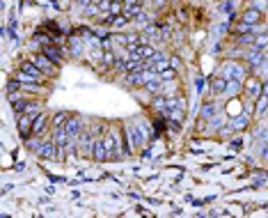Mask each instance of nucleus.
I'll use <instances>...</instances> for the list:
<instances>
[{"label": "nucleus", "instance_id": "2f4dec72", "mask_svg": "<svg viewBox=\"0 0 268 218\" xmlns=\"http://www.w3.org/2000/svg\"><path fill=\"white\" fill-rule=\"evenodd\" d=\"M264 95L268 97V78H266V81H264Z\"/></svg>", "mask_w": 268, "mask_h": 218}, {"label": "nucleus", "instance_id": "cd10ccee", "mask_svg": "<svg viewBox=\"0 0 268 218\" xmlns=\"http://www.w3.org/2000/svg\"><path fill=\"white\" fill-rule=\"evenodd\" d=\"M257 156H259V159H262L264 163H268V142H266V145H262L259 149H257Z\"/></svg>", "mask_w": 268, "mask_h": 218}, {"label": "nucleus", "instance_id": "4468645a", "mask_svg": "<svg viewBox=\"0 0 268 218\" xmlns=\"http://www.w3.org/2000/svg\"><path fill=\"white\" fill-rule=\"evenodd\" d=\"M69 117H71V112H69V110L53 112V115H51V131L65 129V124H67V119H69Z\"/></svg>", "mask_w": 268, "mask_h": 218}, {"label": "nucleus", "instance_id": "f3484780", "mask_svg": "<svg viewBox=\"0 0 268 218\" xmlns=\"http://www.w3.org/2000/svg\"><path fill=\"white\" fill-rule=\"evenodd\" d=\"M144 95L149 97H156V95H163V81L161 78H151V81L144 83V88H142Z\"/></svg>", "mask_w": 268, "mask_h": 218}, {"label": "nucleus", "instance_id": "aec40b11", "mask_svg": "<svg viewBox=\"0 0 268 218\" xmlns=\"http://www.w3.org/2000/svg\"><path fill=\"white\" fill-rule=\"evenodd\" d=\"M238 95H243V81H229L227 83L225 97L227 99H234V97H238Z\"/></svg>", "mask_w": 268, "mask_h": 218}, {"label": "nucleus", "instance_id": "a211bd4d", "mask_svg": "<svg viewBox=\"0 0 268 218\" xmlns=\"http://www.w3.org/2000/svg\"><path fill=\"white\" fill-rule=\"evenodd\" d=\"M215 115H218V106H215L213 99L204 101L202 106H200V117L202 119H211V117H215Z\"/></svg>", "mask_w": 268, "mask_h": 218}, {"label": "nucleus", "instance_id": "423d86ee", "mask_svg": "<svg viewBox=\"0 0 268 218\" xmlns=\"http://www.w3.org/2000/svg\"><path fill=\"white\" fill-rule=\"evenodd\" d=\"M37 156H39L42 161H60V145L51 136H48L46 140H44L42 149L37 152Z\"/></svg>", "mask_w": 268, "mask_h": 218}, {"label": "nucleus", "instance_id": "9d476101", "mask_svg": "<svg viewBox=\"0 0 268 218\" xmlns=\"http://www.w3.org/2000/svg\"><path fill=\"white\" fill-rule=\"evenodd\" d=\"M264 18H266L264 12H259L255 7H245L243 12L238 14L236 21H243V23H250V25H259V23H264Z\"/></svg>", "mask_w": 268, "mask_h": 218}, {"label": "nucleus", "instance_id": "bb28decb", "mask_svg": "<svg viewBox=\"0 0 268 218\" xmlns=\"http://www.w3.org/2000/svg\"><path fill=\"white\" fill-rule=\"evenodd\" d=\"M266 179H268V172H259L257 177H252V186L257 189V186H262V184L266 182Z\"/></svg>", "mask_w": 268, "mask_h": 218}, {"label": "nucleus", "instance_id": "39448f33", "mask_svg": "<svg viewBox=\"0 0 268 218\" xmlns=\"http://www.w3.org/2000/svg\"><path fill=\"white\" fill-rule=\"evenodd\" d=\"M16 69H18V71H25L28 76H32L37 83H44V85H46V81H48V78H51V76H46V74H44V71L39 69V67H37V65H35V62H32V60H30V58H28V60H21V62H18V67H16Z\"/></svg>", "mask_w": 268, "mask_h": 218}, {"label": "nucleus", "instance_id": "473e14b6", "mask_svg": "<svg viewBox=\"0 0 268 218\" xmlns=\"http://www.w3.org/2000/svg\"><path fill=\"white\" fill-rule=\"evenodd\" d=\"M140 2H149V0H140Z\"/></svg>", "mask_w": 268, "mask_h": 218}, {"label": "nucleus", "instance_id": "5701e85b", "mask_svg": "<svg viewBox=\"0 0 268 218\" xmlns=\"http://www.w3.org/2000/svg\"><path fill=\"white\" fill-rule=\"evenodd\" d=\"M250 48H257V51L268 48V32H264V35H255V44H252Z\"/></svg>", "mask_w": 268, "mask_h": 218}, {"label": "nucleus", "instance_id": "a878e982", "mask_svg": "<svg viewBox=\"0 0 268 218\" xmlns=\"http://www.w3.org/2000/svg\"><path fill=\"white\" fill-rule=\"evenodd\" d=\"M229 149H234V152H243V138L236 133V138H232L229 140Z\"/></svg>", "mask_w": 268, "mask_h": 218}, {"label": "nucleus", "instance_id": "f03ea898", "mask_svg": "<svg viewBox=\"0 0 268 218\" xmlns=\"http://www.w3.org/2000/svg\"><path fill=\"white\" fill-rule=\"evenodd\" d=\"M243 95L248 97V99H259V97L264 95V78H259L255 74V76H250L248 74V78L243 81Z\"/></svg>", "mask_w": 268, "mask_h": 218}, {"label": "nucleus", "instance_id": "b1692460", "mask_svg": "<svg viewBox=\"0 0 268 218\" xmlns=\"http://www.w3.org/2000/svg\"><path fill=\"white\" fill-rule=\"evenodd\" d=\"M248 7H255L259 12L268 14V0H248Z\"/></svg>", "mask_w": 268, "mask_h": 218}, {"label": "nucleus", "instance_id": "9b49d317", "mask_svg": "<svg viewBox=\"0 0 268 218\" xmlns=\"http://www.w3.org/2000/svg\"><path fill=\"white\" fill-rule=\"evenodd\" d=\"M227 78L225 76H220V74H215L211 81H208V92L213 97H225V92H227Z\"/></svg>", "mask_w": 268, "mask_h": 218}, {"label": "nucleus", "instance_id": "0eeeda50", "mask_svg": "<svg viewBox=\"0 0 268 218\" xmlns=\"http://www.w3.org/2000/svg\"><path fill=\"white\" fill-rule=\"evenodd\" d=\"M30 60H32V62H35V65L39 67V69H42L44 74H46V76H55V74H58V69H60V67L55 65L53 60H48L46 55L39 53V51H35V53L30 55Z\"/></svg>", "mask_w": 268, "mask_h": 218}, {"label": "nucleus", "instance_id": "6ab92c4d", "mask_svg": "<svg viewBox=\"0 0 268 218\" xmlns=\"http://www.w3.org/2000/svg\"><path fill=\"white\" fill-rule=\"evenodd\" d=\"M266 110H268V97L266 95H262L259 99L252 101V112H255V117H264Z\"/></svg>", "mask_w": 268, "mask_h": 218}, {"label": "nucleus", "instance_id": "4be33fe9", "mask_svg": "<svg viewBox=\"0 0 268 218\" xmlns=\"http://www.w3.org/2000/svg\"><path fill=\"white\" fill-rule=\"evenodd\" d=\"M177 74H179V69H174V67H167V69H163L161 74H158V78H161L163 83H172V81H177Z\"/></svg>", "mask_w": 268, "mask_h": 218}, {"label": "nucleus", "instance_id": "f257e3e1", "mask_svg": "<svg viewBox=\"0 0 268 218\" xmlns=\"http://www.w3.org/2000/svg\"><path fill=\"white\" fill-rule=\"evenodd\" d=\"M218 74L225 76L227 81H245L248 74H250V69H248L245 62H234V60H227V62H222V67L218 69Z\"/></svg>", "mask_w": 268, "mask_h": 218}, {"label": "nucleus", "instance_id": "393cba45", "mask_svg": "<svg viewBox=\"0 0 268 218\" xmlns=\"http://www.w3.org/2000/svg\"><path fill=\"white\" fill-rule=\"evenodd\" d=\"M222 14H227V16H234V2L232 0H222V5L218 7Z\"/></svg>", "mask_w": 268, "mask_h": 218}, {"label": "nucleus", "instance_id": "ddd939ff", "mask_svg": "<svg viewBox=\"0 0 268 218\" xmlns=\"http://www.w3.org/2000/svg\"><path fill=\"white\" fill-rule=\"evenodd\" d=\"M232 131L234 133H243L245 129H248V126H250V112L245 110V112H238L236 117H232Z\"/></svg>", "mask_w": 268, "mask_h": 218}, {"label": "nucleus", "instance_id": "7c9ffc66", "mask_svg": "<svg viewBox=\"0 0 268 218\" xmlns=\"http://www.w3.org/2000/svg\"><path fill=\"white\" fill-rule=\"evenodd\" d=\"M149 2L154 5V9H163V7H165V2H167V0H149Z\"/></svg>", "mask_w": 268, "mask_h": 218}, {"label": "nucleus", "instance_id": "6e6552de", "mask_svg": "<svg viewBox=\"0 0 268 218\" xmlns=\"http://www.w3.org/2000/svg\"><path fill=\"white\" fill-rule=\"evenodd\" d=\"M266 48L264 51H257V48H248V53H245V58H243V62L248 65V69L250 71H257L259 67L266 62Z\"/></svg>", "mask_w": 268, "mask_h": 218}, {"label": "nucleus", "instance_id": "2eb2a0df", "mask_svg": "<svg viewBox=\"0 0 268 218\" xmlns=\"http://www.w3.org/2000/svg\"><path fill=\"white\" fill-rule=\"evenodd\" d=\"M9 106H12L14 115H21V112H25V110H28V106H30V99H23V97H21V95H14V97H9Z\"/></svg>", "mask_w": 268, "mask_h": 218}, {"label": "nucleus", "instance_id": "c85d7f7f", "mask_svg": "<svg viewBox=\"0 0 268 218\" xmlns=\"http://www.w3.org/2000/svg\"><path fill=\"white\" fill-rule=\"evenodd\" d=\"M195 90H197V95L204 92V76H195Z\"/></svg>", "mask_w": 268, "mask_h": 218}, {"label": "nucleus", "instance_id": "72a5a7b5", "mask_svg": "<svg viewBox=\"0 0 268 218\" xmlns=\"http://www.w3.org/2000/svg\"><path fill=\"white\" fill-rule=\"evenodd\" d=\"M174 2H179V0H174Z\"/></svg>", "mask_w": 268, "mask_h": 218}, {"label": "nucleus", "instance_id": "f8f14e48", "mask_svg": "<svg viewBox=\"0 0 268 218\" xmlns=\"http://www.w3.org/2000/svg\"><path fill=\"white\" fill-rule=\"evenodd\" d=\"M92 159H94L96 163H106V161H108V149H106V145H103V136H94Z\"/></svg>", "mask_w": 268, "mask_h": 218}, {"label": "nucleus", "instance_id": "dca6fc26", "mask_svg": "<svg viewBox=\"0 0 268 218\" xmlns=\"http://www.w3.org/2000/svg\"><path fill=\"white\" fill-rule=\"evenodd\" d=\"M83 51H85V39L73 35L69 39V53H71V58H83Z\"/></svg>", "mask_w": 268, "mask_h": 218}, {"label": "nucleus", "instance_id": "1a4fd4ad", "mask_svg": "<svg viewBox=\"0 0 268 218\" xmlns=\"http://www.w3.org/2000/svg\"><path fill=\"white\" fill-rule=\"evenodd\" d=\"M83 126H85L83 115H78V112H71V117L67 119V124H65V131L69 133V138H71V140H78V136H80Z\"/></svg>", "mask_w": 268, "mask_h": 218}, {"label": "nucleus", "instance_id": "7ed1b4c3", "mask_svg": "<svg viewBox=\"0 0 268 218\" xmlns=\"http://www.w3.org/2000/svg\"><path fill=\"white\" fill-rule=\"evenodd\" d=\"M39 53H44L48 60H53L58 67L65 65V48H62V44H55V41H51V44H44V46L39 48Z\"/></svg>", "mask_w": 268, "mask_h": 218}, {"label": "nucleus", "instance_id": "c756f323", "mask_svg": "<svg viewBox=\"0 0 268 218\" xmlns=\"http://www.w3.org/2000/svg\"><path fill=\"white\" fill-rule=\"evenodd\" d=\"M179 65H181V60H179V55H170V67H174V69H179Z\"/></svg>", "mask_w": 268, "mask_h": 218}, {"label": "nucleus", "instance_id": "412c9836", "mask_svg": "<svg viewBox=\"0 0 268 218\" xmlns=\"http://www.w3.org/2000/svg\"><path fill=\"white\" fill-rule=\"evenodd\" d=\"M144 12V2H135V5H129V7H124V14L129 18H135L137 14H142Z\"/></svg>", "mask_w": 268, "mask_h": 218}, {"label": "nucleus", "instance_id": "20e7f679", "mask_svg": "<svg viewBox=\"0 0 268 218\" xmlns=\"http://www.w3.org/2000/svg\"><path fill=\"white\" fill-rule=\"evenodd\" d=\"M32 124H35V115H30V112L16 115V129H18V138L21 140H28L32 136Z\"/></svg>", "mask_w": 268, "mask_h": 218}]
</instances>
